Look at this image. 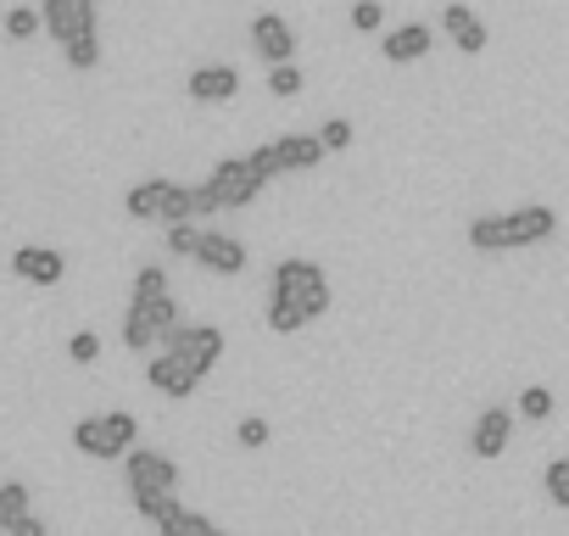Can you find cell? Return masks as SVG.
Wrapping results in <instances>:
<instances>
[{
	"label": "cell",
	"instance_id": "cell-1",
	"mask_svg": "<svg viewBox=\"0 0 569 536\" xmlns=\"http://www.w3.org/2000/svg\"><path fill=\"white\" fill-rule=\"evenodd\" d=\"M330 314V280L325 268L308 257H284L273 268V286H268V330L273 336H297L313 319Z\"/></svg>",
	"mask_w": 569,
	"mask_h": 536
},
{
	"label": "cell",
	"instance_id": "cell-2",
	"mask_svg": "<svg viewBox=\"0 0 569 536\" xmlns=\"http://www.w3.org/2000/svg\"><path fill=\"white\" fill-rule=\"evenodd\" d=\"M179 302L168 291V275L157 262H146L134 275V297H129V314H123V347L129 353H157L173 330H179Z\"/></svg>",
	"mask_w": 569,
	"mask_h": 536
},
{
	"label": "cell",
	"instance_id": "cell-3",
	"mask_svg": "<svg viewBox=\"0 0 569 536\" xmlns=\"http://www.w3.org/2000/svg\"><path fill=\"white\" fill-rule=\"evenodd\" d=\"M552 229H558V212L541 207V201H530V207H513V212H486V218H475V224H469V246L491 257V251L536 246V240H547Z\"/></svg>",
	"mask_w": 569,
	"mask_h": 536
},
{
	"label": "cell",
	"instance_id": "cell-4",
	"mask_svg": "<svg viewBox=\"0 0 569 536\" xmlns=\"http://www.w3.org/2000/svg\"><path fill=\"white\" fill-rule=\"evenodd\" d=\"M268 179L251 168V157H223L201 185H196V218H212V212H240V207H251L257 201V190H262Z\"/></svg>",
	"mask_w": 569,
	"mask_h": 536
},
{
	"label": "cell",
	"instance_id": "cell-5",
	"mask_svg": "<svg viewBox=\"0 0 569 536\" xmlns=\"http://www.w3.org/2000/svg\"><path fill=\"white\" fill-rule=\"evenodd\" d=\"M123 207H129V218H140V224H179V218H196V185L140 179V185H129Z\"/></svg>",
	"mask_w": 569,
	"mask_h": 536
},
{
	"label": "cell",
	"instance_id": "cell-6",
	"mask_svg": "<svg viewBox=\"0 0 569 536\" xmlns=\"http://www.w3.org/2000/svg\"><path fill=\"white\" fill-rule=\"evenodd\" d=\"M140 441V419L112 408V414H90L73 425V447L84 458H129V447Z\"/></svg>",
	"mask_w": 569,
	"mask_h": 536
},
{
	"label": "cell",
	"instance_id": "cell-7",
	"mask_svg": "<svg viewBox=\"0 0 569 536\" xmlns=\"http://www.w3.org/2000/svg\"><path fill=\"white\" fill-rule=\"evenodd\" d=\"M162 347H168L173 358H184V364L207 380V375L218 369V358H223V330H218V325H179Z\"/></svg>",
	"mask_w": 569,
	"mask_h": 536
},
{
	"label": "cell",
	"instance_id": "cell-8",
	"mask_svg": "<svg viewBox=\"0 0 569 536\" xmlns=\"http://www.w3.org/2000/svg\"><path fill=\"white\" fill-rule=\"evenodd\" d=\"M123 486H129V497L134 492H179V464L162 458V453H151V447H129Z\"/></svg>",
	"mask_w": 569,
	"mask_h": 536
},
{
	"label": "cell",
	"instance_id": "cell-9",
	"mask_svg": "<svg viewBox=\"0 0 569 536\" xmlns=\"http://www.w3.org/2000/svg\"><path fill=\"white\" fill-rule=\"evenodd\" d=\"M40 12H46V34L57 46H73V40L96 34V0H40Z\"/></svg>",
	"mask_w": 569,
	"mask_h": 536
},
{
	"label": "cell",
	"instance_id": "cell-10",
	"mask_svg": "<svg viewBox=\"0 0 569 536\" xmlns=\"http://www.w3.org/2000/svg\"><path fill=\"white\" fill-rule=\"evenodd\" d=\"M146 386H151V391H162V397H173V403H184V397H196L201 375H196L184 358H173V353L162 347L157 358H146Z\"/></svg>",
	"mask_w": 569,
	"mask_h": 536
},
{
	"label": "cell",
	"instance_id": "cell-11",
	"mask_svg": "<svg viewBox=\"0 0 569 536\" xmlns=\"http://www.w3.org/2000/svg\"><path fill=\"white\" fill-rule=\"evenodd\" d=\"M251 51L273 68V62H297V34L279 12H257L251 18Z\"/></svg>",
	"mask_w": 569,
	"mask_h": 536
},
{
	"label": "cell",
	"instance_id": "cell-12",
	"mask_svg": "<svg viewBox=\"0 0 569 536\" xmlns=\"http://www.w3.org/2000/svg\"><path fill=\"white\" fill-rule=\"evenodd\" d=\"M12 275L29 280V286H62L68 257H62L57 246H18V251H12Z\"/></svg>",
	"mask_w": 569,
	"mask_h": 536
},
{
	"label": "cell",
	"instance_id": "cell-13",
	"mask_svg": "<svg viewBox=\"0 0 569 536\" xmlns=\"http://www.w3.org/2000/svg\"><path fill=\"white\" fill-rule=\"evenodd\" d=\"M196 262L212 268V275H240V268H246V240H234V235H223V229H201Z\"/></svg>",
	"mask_w": 569,
	"mask_h": 536
},
{
	"label": "cell",
	"instance_id": "cell-14",
	"mask_svg": "<svg viewBox=\"0 0 569 536\" xmlns=\"http://www.w3.org/2000/svg\"><path fill=\"white\" fill-rule=\"evenodd\" d=\"M184 90H190V101H201V107H212V101H234V96H240V68H229V62L196 68Z\"/></svg>",
	"mask_w": 569,
	"mask_h": 536
},
{
	"label": "cell",
	"instance_id": "cell-15",
	"mask_svg": "<svg viewBox=\"0 0 569 536\" xmlns=\"http://www.w3.org/2000/svg\"><path fill=\"white\" fill-rule=\"evenodd\" d=\"M508 436H513V414L508 408H486L469 430V453L475 458H502L508 453Z\"/></svg>",
	"mask_w": 569,
	"mask_h": 536
},
{
	"label": "cell",
	"instance_id": "cell-16",
	"mask_svg": "<svg viewBox=\"0 0 569 536\" xmlns=\"http://www.w3.org/2000/svg\"><path fill=\"white\" fill-rule=\"evenodd\" d=\"M441 29H447V40H452L463 57H480V51H486V23L463 7V0H447V7H441Z\"/></svg>",
	"mask_w": 569,
	"mask_h": 536
},
{
	"label": "cell",
	"instance_id": "cell-17",
	"mask_svg": "<svg viewBox=\"0 0 569 536\" xmlns=\"http://www.w3.org/2000/svg\"><path fill=\"white\" fill-rule=\"evenodd\" d=\"M430 46H436V29H430V23H402V29L386 34L380 51H386V62H419Z\"/></svg>",
	"mask_w": 569,
	"mask_h": 536
},
{
	"label": "cell",
	"instance_id": "cell-18",
	"mask_svg": "<svg viewBox=\"0 0 569 536\" xmlns=\"http://www.w3.org/2000/svg\"><path fill=\"white\" fill-rule=\"evenodd\" d=\"M273 151H279V173L284 168H319L325 162V140L319 135H279Z\"/></svg>",
	"mask_w": 569,
	"mask_h": 536
},
{
	"label": "cell",
	"instance_id": "cell-19",
	"mask_svg": "<svg viewBox=\"0 0 569 536\" xmlns=\"http://www.w3.org/2000/svg\"><path fill=\"white\" fill-rule=\"evenodd\" d=\"M29 514H34V503H29V486H23V480H7V486H0V530L12 536Z\"/></svg>",
	"mask_w": 569,
	"mask_h": 536
},
{
	"label": "cell",
	"instance_id": "cell-20",
	"mask_svg": "<svg viewBox=\"0 0 569 536\" xmlns=\"http://www.w3.org/2000/svg\"><path fill=\"white\" fill-rule=\"evenodd\" d=\"M184 503H179V492H134V514L140 519H151V525H162V519H173Z\"/></svg>",
	"mask_w": 569,
	"mask_h": 536
},
{
	"label": "cell",
	"instance_id": "cell-21",
	"mask_svg": "<svg viewBox=\"0 0 569 536\" xmlns=\"http://www.w3.org/2000/svg\"><path fill=\"white\" fill-rule=\"evenodd\" d=\"M157 530H162V536H223V530H218L207 514H196V508H179V514H173V519H162Z\"/></svg>",
	"mask_w": 569,
	"mask_h": 536
},
{
	"label": "cell",
	"instance_id": "cell-22",
	"mask_svg": "<svg viewBox=\"0 0 569 536\" xmlns=\"http://www.w3.org/2000/svg\"><path fill=\"white\" fill-rule=\"evenodd\" d=\"M0 29H7V40H34V34L46 29V12H34V7H12L7 18H0Z\"/></svg>",
	"mask_w": 569,
	"mask_h": 536
},
{
	"label": "cell",
	"instance_id": "cell-23",
	"mask_svg": "<svg viewBox=\"0 0 569 536\" xmlns=\"http://www.w3.org/2000/svg\"><path fill=\"white\" fill-rule=\"evenodd\" d=\"M162 246H168L173 257H196V246H201V229H196L190 218H179V224H168V235H162Z\"/></svg>",
	"mask_w": 569,
	"mask_h": 536
},
{
	"label": "cell",
	"instance_id": "cell-24",
	"mask_svg": "<svg viewBox=\"0 0 569 536\" xmlns=\"http://www.w3.org/2000/svg\"><path fill=\"white\" fill-rule=\"evenodd\" d=\"M268 90L284 96V101L302 96V68H297V62H273V68H268Z\"/></svg>",
	"mask_w": 569,
	"mask_h": 536
},
{
	"label": "cell",
	"instance_id": "cell-25",
	"mask_svg": "<svg viewBox=\"0 0 569 536\" xmlns=\"http://www.w3.org/2000/svg\"><path fill=\"white\" fill-rule=\"evenodd\" d=\"M62 57H68V68H73V73H90V68L101 62V34H90V40H73V46H62Z\"/></svg>",
	"mask_w": 569,
	"mask_h": 536
},
{
	"label": "cell",
	"instance_id": "cell-26",
	"mask_svg": "<svg viewBox=\"0 0 569 536\" xmlns=\"http://www.w3.org/2000/svg\"><path fill=\"white\" fill-rule=\"evenodd\" d=\"M519 414H525L530 425L552 419V391H547V386H525V391H519Z\"/></svg>",
	"mask_w": 569,
	"mask_h": 536
},
{
	"label": "cell",
	"instance_id": "cell-27",
	"mask_svg": "<svg viewBox=\"0 0 569 536\" xmlns=\"http://www.w3.org/2000/svg\"><path fill=\"white\" fill-rule=\"evenodd\" d=\"M352 29L358 34H380L386 29V7H380V0H352Z\"/></svg>",
	"mask_w": 569,
	"mask_h": 536
},
{
	"label": "cell",
	"instance_id": "cell-28",
	"mask_svg": "<svg viewBox=\"0 0 569 536\" xmlns=\"http://www.w3.org/2000/svg\"><path fill=\"white\" fill-rule=\"evenodd\" d=\"M541 486H547V497H552L558 508H569V458H552L547 475H541Z\"/></svg>",
	"mask_w": 569,
	"mask_h": 536
},
{
	"label": "cell",
	"instance_id": "cell-29",
	"mask_svg": "<svg viewBox=\"0 0 569 536\" xmlns=\"http://www.w3.org/2000/svg\"><path fill=\"white\" fill-rule=\"evenodd\" d=\"M268 436H273V430H268V419H262V414H246V419L234 425V441H240V447H251V453H257V447H268Z\"/></svg>",
	"mask_w": 569,
	"mask_h": 536
},
{
	"label": "cell",
	"instance_id": "cell-30",
	"mask_svg": "<svg viewBox=\"0 0 569 536\" xmlns=\"http://www.w3.org/2000/svg\"><path fill=\"white\" fill-rule=\"evenodd\" d=\"M68 358H73V364H96V358H101V336H96V330H79V336L68 341Z\"/></svg>",
	"mask_w": 569,
	"mask_h": 536
},
{
	"label": "cell",
	"instance_id": "cell-31",
	"mask_svg": "<svg viewBox=\"0 0 569 536\" xmlns=\"http://www.w3.org/2000/svg\"><path fill=\"white\" fill-rule=\"evenodd\" d=\"M319 140H325V151H347V146H352V123H347V118H330V123L319 129Z\"/></svg>",
	"mask_w": 569,
	"mask_h": 536
},
{
	"label": "cell",
	"instance_id": "cell-32",
	"mask_svg": "<svg viewBox=\"0 0 569 536\" xmlns=\"http://www.w3.org/2000/svg\"><path fill=\"white\" fill-rule=\"evenodd\" d=\"M246 157H251V168H257L262 179H273V173H279V151H273V140H268V146H257V151H246Z\"/></svg>",
	"mask_w": 569,
	"mask_h": 536
},
{
	"label": "cell",
	"instance_id": "cell-33",
	"mask_svg": "<svg viewBox=\"0 0 569 536\" xmlns=\"http://www.w3.org/2000/svg\"><path fill=\"white\" fill-rule=\"evenodd\" d=\"M12 536H51V525H46L40 514H29V519H23V525L12 530Z\"/></svg>",
	"mask_w": 569,
	"mask_h": 536
}]
</instances>
